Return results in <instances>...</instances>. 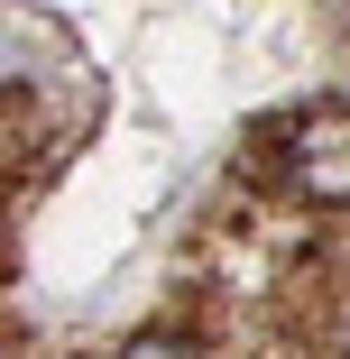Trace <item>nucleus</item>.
Returning <instances> with one entry per match:
<instances>
[{"label":"nucleus","instance_id":"obj_1","mask_svg":"<svg viewBox=\"0 0 350 359\" xmlns=\"http://www.w3.org/2000/svg\"><path fill=\"white\" fill-rule=\"evenodd\" d=\"M295 175H304V194L350 203V120H314L295 138Z\"/></svg>","mask_w":350,"mask_h":359},{"label":"nucleus","instance_id":"obj_2","mask_svg":"<svg viewBox=\"0 0 350 359\" xmlns=\"http://www.w3.org/2000/svg\"><path fill=\"white\" fill-rule=\"evenodd\" d=\"M120 359H194V350H184V341H157V332H148V341H129Z\"/></svg>","mask_w":350,"mask_h":359}]
</instances>
